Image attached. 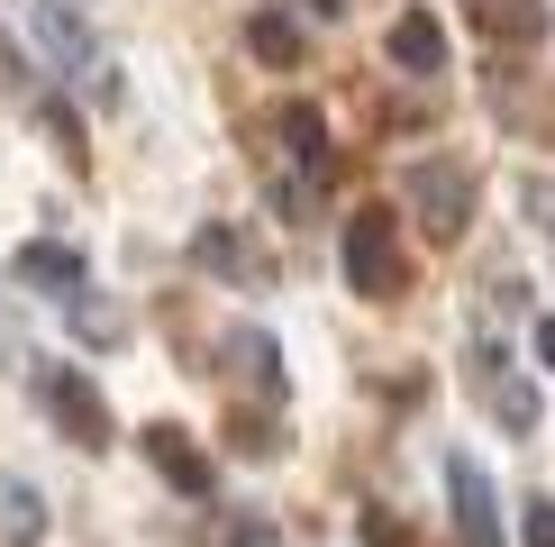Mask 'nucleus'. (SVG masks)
Segmentation results:
<instances>
[{
  "label": "nucleus",
  "mask_w": 555,
  "mask_h": 547,
  "mask_svg": "<svg viewBox=\"0 0 555 547\" xmlns=\"http://www.w3.org/2000/svg\"><path fill=\"white\" fill-rule=\"evenodd\" d=\"M346 283H356L364 302H401L410 256H401V228H391V211H356V219H346Z\"/></svg>",
  "instance_id": "1"
},
{
  "label": "nucleus",
  "mask_w": 555,
  "mask_h": 547,
  "mask_svg": "<svg viewBox=\"0 0 555 547\" xmlns=\"http://www.w3.org/2000/svg\"><path fill=\"white\" fill-rule=\"evenodd\" d=\"M37 402H46V420H55L82 456H101V447H109V410H101V393H91L74 365H37Z\"/></svg>",
  "instance_id": "2"
},
{
  "label": "nucleus",
  "mask_w": 555,
  "mask_h": 547,
  "mask_svg": "<svg viewBox=\"0 0 555 547\" xmlns=\"http://www.w3.org/2000/svg\"><path fill=\"white\" fill-rule=\"evenodd\" d=\"M410 211H420V228H428V238H465V228H474V174L465 165H437V155H428V165H410Z\"/></svg>",
  "instance_id": "3"
},
{
  "label": "nucleus",
  "mask_w": 555,
  "mask_h": 547,
  "mask_svg": "<svg viewBox=\"0 0 555 547\" xmlns=\"http://www.w3.org/2000/svg\"><path fill=\"white\" fill-rule=\"evenodd\" d=\"M447 501H455V530H465V547H511V538H501V501H492V474H482L465 447L447 456Z\"/></svg>",
  "instance_id": "4"
},
{
  "label": "nucleus",
  "mask_w": 555,
  "mask_h": 547,
  "mask_svg": "<svg viewBox=\"0 0 555 547\" xmlns=\"http://www.w3.org/2000/svg\"><path fill=\"white\" fill-rule=\"evenodd\" d=\"M37 46L64 64V74H82V82H101V74H109L101 46H91V18L74 10V0H37Z\"/></svg>",
  "instance_id": "5"
},
{
  "label": "nucleus",
  "mask_w": 555,
  "mask_h": 547,
  "mask_svg": "<svg viewBox=\"0 0 555 547\" xmlns=\"http://www.w3.org/2000/svg\"><path fill=\"white\" fill-rule=\"evenodd\" d=\"M146 466L165 474V484H173L182 501H210V456L192 447V429H173V420H155V429H146Z\"/></svg>",
  "instance_id": "6"
},
{
  "label": "nucleus",
  "mask_w": 555,
  "mask_h": 547,
  "mask_svg": "<svg viewBox=\"0 0 555 547\" xmlns=\"http://www.w3.org/2000/svg\"><path fill=\"white\" fill-rule=\"evenodd\" d=\"M18 283H37V292H55V302H74V292H91V265H82V246L37 238V246H18Z\"/></svg>",
  "instance_id": "7"
},
{
  "label": "nucleus",
  "mask_w": 555,
  "mask_h": 547,
  "mask_svg": "<svg viewBox=\"0 0 555 547\" xmlns=\"http://www.w3.org/2000/svg\"><path fill=\"white\" fill-rule=\"evenodd\" d=\"M474 383H482V402H492V420H501V429H538V383L501 374V356H492V347H474Z\"/></svg>",
  "instance_id": "8"
},
{
  "label": "nucleus",
  "mask_w": 555,
  "mask_h": 547,
  "mask_svg": "<svg viewBox=\"0 0 555 547\" xmlns=\"http://www.w3.org/2000/svg\"><path fill=\"white\" fill-rule=\"evenodd\" d=\"M383 46H391V64H401V74H447V28H437L428 10H401Z\"/></svg>",
  "instance_id": "9"
},
{
  "label": "nucleus",
  "mask_w": 555,
  "mask_h": 547,
  "mask_svg": "<svg viewBox=\"0 0 555 547\" xmlns=\"http://www.w3.org/2000/svg\"><path fill=\"white\" fill-rule=\"evenodd\" d=\"M228 365H237V383H256V393L273 402V393H283V347H273V338L264 329H228V347H219Z\"/></svg>",
  "instance_id": "10"
},
{
  "label": "nucleus",
  "mask_w": 555,
  "mask_h": 547,
  "mask_svg": "<svg viewBox=\"0 0 555 547\" xmlns=\"http://www.w3.org/2000/svg\"><path fill=\"white\" fill-rule=\"evenodd\" d=\"M0 538H10V547H37L46 538V501H37V484H18V474H0Z\"/></svg>",
  "instance_id": "11"
},
{
  "label": "nucleus",
  "mask_w": 555,
  "mask_h": 547,
  "mask_svg": "<svg viewBox=\"0 0 555 547\" xmlns=\"http://www.w3.org/2000/svg\"><path fill=\"white\" fill-rule=\"evenodd\" d=\"M465 10H474L482 37H519V46L546 28V0H465Z\"/></svg>",
  "instance_id": "12"
},
{
  "label": "nucleus",
  "mask_w": 555,
  "mask_h": 547,
  "mask_svg": "<svg viewBox=\"0 0 555 547\" xmlns=\"http://www.w3.org/2000/svg\"><path fill=\"white\" fill-rule=\"evenodd\" d=\"M192 256L210 265V274H237V283H256V274H264V265H256V246H246L237 228H201V238H192Z\"/></svg>",
  "instance_id": "13"
},
{
  "label": "nucleus",
  "mask_w": 555,
  "mask_h": 547,
  "mask_svg": "<svg viewBox=\"0 0 555 547\" xmlns=\"http://www.w3.org/2000/svg\"><path fill=\"white\" fill-rule=\"evenodd\" d=\"M283 147H292L310 174H328V119H319L310 101H292V110H283Z\"/></svg>",
  "instance_id": "14"
},
{
  "label": "nucleus",
  "mask_w": 555,
  "mask_h": 547,
  "mask_svg": "<svg viewBox=\"0 0 555 547\" xmlns=\"http://www.w3.org/2000/svg\"><path fill=\"white\" fill-rule=\"evenodd\" d=\"M246 46H256L264 64H300V28H292V18H273V10L246 18Z\"/></svg>",
  "instance_id": "15"
},
{
  "label": "nucleus",
  "mask_w": 555,
  "mask_h": 547,
  "mask_svg": "<svg viewBox=\"0 0 555 547\" xmlns=\"http://www.w3.org/2000/svg\"><path fill=\"white\" fill-rule=\"evenodd\" d=\"M64 310H74V329L91 338V347H119V338H128V319H119V310H109V302H101V292H74V302H64Z\"/></svg>",
  "instance_id": "16"
},
{
  "label": "nucleus",
  "mask_w": 555,
  "mask_h": 547,
  "mask_svg": "<svg viewBox=\"0 0 555 547\" xmlns=\"http://www.w3.org/2000/svg\"><path fill=\"white\" fill-rule=\"evenodd\" d=\"M519 538H528V547H555V501H528V511H519Z\"/></svg>",
  "instance_id": "17"
},
{
  "label": "nucleus",
  "mask_w": 555,
  "mask_h": 547,
  "mask_svg": "<svg viewBox=\"0 0 555 547\" xmlns=\"http://www.w3.org/2000/svg\"><path fill=\"white\" fill-rule=\"evenodd\" d=\"M528 211H538V228H546V238H555V182H546V174L528 182Z\"/></svg>",
  "instance_id": "18"
},
{
  "label": "nucleus",
  "mask_w": 555,
  "mask_h": 547,
  "mask_svg": "<svg viewBox=\"0 0 555 547\" xmlns=\"http://www.w3.org/2000/svg\"><path fill=\"white\" fill-rule=\"evenodd\" d=\"M237 547H273V530H256V520H237Z\"/></svg>",
  "instance_id": "19"
},
{
  "label": "nucleus",
  "mask_w": 555,
  "mask_h": 547,
  "mask_svg": "<svg viewBox=\"0 0 555 547\" xmlns=\"http://www.w3.org/2000/svg\"><path fill=\"white\" fill-rule=\"evenodd\" d=\"M538 365H555V319H538Z\"/></svg>",
  "instance_id": "20"
},
{
  "label": "nucleus",
  "mask_w": 555,
  "mask_h": 547,
  "mask_svg": "<svg viewBox=\"0 0 555 547\" xmlns=\"http://www.w3.org/2000/svg\"><path fill=\"white\" fill-rule=\"evenodd\" d=\"M337 10H346V0H310V18H337Z\"/></svg>",
  "instance_id": "21"
}]
</instances>
